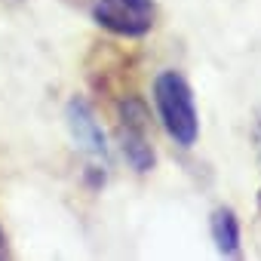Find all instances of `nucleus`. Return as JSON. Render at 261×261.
<instances>
[{"label":"nucleus","instance_id":"f257e3e1","mask_svg":"<svg viewBox=\"0 0 261 261\" xmlns=\"http://www.w3.org/2000/svg\"><path fill=\"white\" fill-rule=\"evenodd\" d=\"M154 101L169 139L181 148H194L200 136V117H197L191 83L178 71H163L154 80Z\"/></svg>","mask_w":261,"mask_h":261},{"label":"nucleus","instance_id":"f03ea898","mask_svg":"<svg viewBox=\"0 0 261 261\" xmlns=\"http://www.w3.org/2000/svg\"><path fill=\"white\" fill-rule=\"evenodd\" d=\"M120 145L123 157L136 172H151L154 169V145H151V120L148 108L139 98H126L120 105Z\"/></svg>","mask_w":261,"mask_h":261},{"label":"nucleus","instance_id":"7ed1b4c3","mask_svg":"<svg viewBox=\"0 0 261 261\" xmlns=\"http://www.w3.org/2000/svg\"><path fill=\"white\" fill-rule=\"evenodd\" d=\"M92 19L117 37H145L154 28V0H95Z\"/></svg>","mask_w":261,"mask_h":261},{"label":"nucleus","instance_id":"20e7f679","mask_svg":"<svg viewBox=\"0 0 261 261\" xmlns=\"http://www.w3.org/2000/svg\"><path fill=\"white\" fill-rule=\"evenodd\" d=\"M65 120H68V129H71V139L77 142V148L83 154H89L95 163L108 166V142H105V133L92 114V108L83 101V98H74L65 111Z\"/></svg>","mask_w":261,"mask_h":261},{"label":"nucleus","instance_id":"39448f33","mask_svg":"<svg viewBox=\"0 0 261 261\" xmlns=\"http://www.w3.org/2000/svg\"><path fill=\"white\" fill-rule=\"evenodd\" d=\"M209 227H212V240H215V246H218L221 255H240L243 233H240V221H237L233 209H224V206L215 209Z\"/></svg>","mask_w":261,"mask_h":261},{"label":"nucleus","instance_id":"423d86ee","mask_svg":"<svg viewBox=\"0 0 261 261\" xmlns=\"http://www.w3.org/2000/svg\"><path fill=\"white\" fill-rule=\"evenodd\" d=\"M252 139H255V151H258V160H261V111H258L255 126H252Z\"/></svg>","mask_w":261,"mask_h":261},{"label":"nucleus","instance_id":"0eeeda50","mask_svg":"<svg viewBox=\"0 0 261 261\" xmlns=\"http://www.w3.org/2000/svg\"><path fill=\"white\" fill-rule=\"evenodd\" d=\"M7 255V237H4V230H0V258Z\"/></svg>","mask_w":261,"mask_h":261}]
</instances>
